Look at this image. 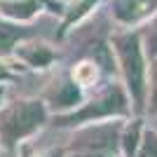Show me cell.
<instances>
[{
  "instance_id": "cell-1",
  "label": "cell",
  "mask_w": 157,
  "mask_h": 157,
  "mask_svg": "<svg viewBox=\"0 0 157 157\" xmlns=\"http://www.w3.org/2000/svg\"><path fill=\"white\" fill-rule=\"evenodd\" d=\"M45 120V108L38 101L14 103L0 115V141L5 148H14L17 141L33 134Z\"/></svg>"
},
{
  "instance_id": "cell-2",
  "label": "cell",
  "mask_w": 157,
  "mask_h": 157,
  "mask_svg": "<svg viewBox=\"0 0 157 157\" xmlns=\"http://www.w3.org/2000/svg\"><path fill=\"white\" fill-rule=\"evenodd\" d=\"M120 54H122V61H124L129 87L134 89L136 98L141 101V96H143V63H141V52H138L136 38H122L120 40Z\"/></svg>"
},
{
  "instance_id": "cell-3",
  "label": "cell",
  "mask_w": 157,
  "mask_h": 157,
  "mask_svg": "<svg viewBox=\"0 0 157 157\" xmlns=\"http://www.w3.org/2000/svg\"><path fill=\"white\" fill-rule=\"evenodd\" d=\"M152 5H155V0H122L117 5V17H122L124 21H134L148 14Z\"/></svg>"
},
{
  "instance_id": "cell-4",
  "label": "cell",
  "mask_w": 157,
  "mask_h": 157,
  "mask_svg": "<svg viewBox=\"0 0 157 157\" xmlns=\"http://www.w3.org/2000/svg\"><path fill=\"white\" fill-rule=\"evenodd\" d=\"M26 31H21L17 26H10V24H2L0 21V54H7L14 47V42L19 38H24Z\"/></svg>"
},
{
  "instance_id": "cell-5",
  "label": "cell",
  "mask_w": 157,
  "mask_h": 157,
  "mask_svg": "<svg viewBox=\"0 0 157 157\" xmlns=\"http://www.w3.org/2000/svg\"><path fill=\"white\" fill-rule=\"evenodd\" d=\"M38 10V2H2V12L10 17H19V19H28Z\"/></svg>"
},
{
  "instance_id": "cell-6",
  "label": "cell",
  "mask_w": 157,
  "mask_h": 157,
  "mask_svg": "<svg viewBox=\"0 0 157 157\" xmlns=\"http://www.w3.org/2000/svg\"><path fill=\"white\" fill-rule=\"evenodd\" d=\"M21 56L33 66H47L49 59H52V54L47 52V49H42V47H40V49H31V47H28V49H21Z\"/></svg>"
},
{
  "instance_id": "cell-7",
  "label": "cell",
  "mask_w": 157,
  "mask_h": 157,
  "mask_svg": "<svg viewBox=\"0 0 157 157\" xmlns=\"http://www.w3.org/2000/svg\"><path fill=\"white\" fill-rule=\"evenodd\" d=\"M75 101H78V92H75V87H63V89H61V94L59 96H56V103L59 105H71V103H75Z\"/></svg>"
},
{
  "instance_id": "cell-8",
  "label": "cell",
  "mask_w": 157,
  "mask_h": 157,
  "mask_svg": "<svg viewBox=\"0 0 157 157\" xmlns=\"http://www.w3.org/2000/svg\"><path fill=\"white\" fill-rule=\"evenodd\" d=\"M141 157H157V136H150L145 141V148L141 152Z\"/></svg>"
},
{
  "instance_id": "cell-9",
  "label": "cell",
  "mask_w": 157,
  "mask_h": 157,
  "mask_svg": "<svg viewBox=\"0 0 157 157\" xmlns=\"http://www.w3.org/2000/svg\"><path fill=\"white\" fill-rule=\"evenodd\" d=\"M92 78H94L92 68H82V71L78 73V80H82V82H87V80H92Z\"/></svg>"
},
{
  "instance_id": "cell-10",
  "label": "cell",
  "mask_w": 157,
  "mask_h": 157,
  "mask_svg": "<svg viewBox=\"0 0 157 157\" xmlns=\"http://www.w3.org/2000/svg\"><path fill=\"white\" fill-rule=\"evenodd\" d=\"M150 47H152V52H157V26H155V31H152V35H150Z\"/></svg>"
},
{
  "instance_id": "cell-11",
  "label": "cell",
  "mask_w": 157,
  "mask_h": 157,
  "mask_svg": "<svg viewBox=\"0 0 157 157\" xmlns=\"http://www.w3.org/2000/svg\"><path fill=\"white\" fill-rule=\"evenodd\" d=\"M5 78H7V71L2 68V63H0V80H5Z\"/></svg>"
},
{
  "instance_id": "cell-12",
  "label": "cell",
  "mask_w": 157,
  "mask_h": 157,
  "mask_svg": "<svg viewBox=\"0 0 157 157\" xmlns=\"http://www.w3.org/2000/svg\"><path fill=\"white\" fill-rule=\"evenodd\" d=\"M2 94H5V89H2V87H0V101H2Z\"/></svg>"
}]
</instances>
